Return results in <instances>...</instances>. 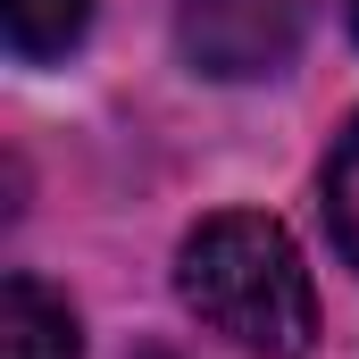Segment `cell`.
I'll return each mask as SVG.
<instances>
[{
	"mask_svg": "<svg viewBox=\"0 0 359 359\" xmlns=\"http://www.w3.org/2000/svg\"><path fill=\"white\" fill-rule=\"evenodd\" d=\"M176 284L201 326H217L226 343L259 359H301L318 343V292H309V268L276 217H251V209L209 217L184 243Z\"/></svg>",
	"mask_w": 359,
	"mask_h": 359,
	"instance_id": "obj_1",
	"label": "cell"
},
{
	"mask_svg": "<svg viewBox=\"0 0 359 359\" xmlns=\"http://www.w3.org/2000/svg\"><path fill=\"white\" fill-rule=\"evenodd\" d=\"M176 42L184 59L217 84L276 76L301 42V0H176Z\"/></svg>",
	"mask_w": 359,
	"mask_h": 359,
	"instance_id": "obj_2",
	"label": "cell"
},
{
	"mask_svg": "<svg viewBox=\"0 0 359 359\" xmlns=\"http://www.w3.org/2000/svg\"><path fill=\"white\" fill-rule=\"evenodd\" d=\"M0 359H76V309L50 284L8 276V292H0Z\"/></svg>",
	"mask_w": 359,
	"mask_h": 359,
	"instance_id": "obj_3",
	"label": "cell"
},
{
	"mask_svg": "<svg viewBox=\"0 0 359 359\" xmlns=\"http://www.w3.org/2000/svg\"><path fill=\"white\" fill-rule=\"evenodd\" d=\"M92 25V0H8V50L17 59H67Z\"/></svg>",
	"mask_w": 359,
	"mask_h": 359,
	"instance_id": "obj_4",
	"label": "cell"
},
{
	"mask_svg": "<svg viewBox=\"0 0 359 359\" xmlns=\"http://www.w3.org/2000/svg\"><path fill=\"white\" fill-rule=\"evenodd\" d=\"M326 226H334V251L359 268V117L343 126V142L326 159Z\"/></svg>",
	"mask_w": 359,
	"mask_h": 359,
	"instance_id": "obj_5",
	"label": "cell"
},
{
	"mask_svg": "<svg viewBox=\"0 0 359 359\" xmlns=\"http://www.w3.org/2000/svg\"><path fill=\"white\" fill-rule=\"evenodd\" d=\"M343 17H351V34H359V0H343Z\"/></svg>",
	"mask_w": 359,
	"mask_h": 359,
	"instance_id": "obj_6",
	"label": "cell"
}]
</instances>
